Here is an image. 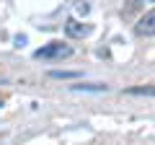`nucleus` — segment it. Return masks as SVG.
<instances>
[{"label": "nucleus", "instance_id": "f257e3e1", "mask_svg": "<svg viewBox=\"0 0 155 145\" xmlns=\"http://www.w3.org/2000/svg\"><path fill=\"white\" fill-rule=\"evenodd\" d=\"M70 55H72V47L62 44V42H49V44H44L41 49L34 52L36 60H62V57H70Z\"/></svg>", "mask_w": 155, "mask_h": 145}, {"label": "nucleus", "instance_id": "f03ea898", "mask_svg": "<svg viewBox=\"0 0 155 145\" xmlns=\"http://www.w3.org/2000/svg\"><path fill=\"white\" fill-rule=\"evenodd\" d=\"M137 34H140V36H153V34H155V13L153 11H147L142 18H140Z\"/></svg>", "mask_w": 155, "mask_h": 145}, {"label": "nucleus", "instance_id": "7ed1b4c3", "mask_svg": "<svg viewBox=\"0 0 155 145\" xmlns=\"http://www.w3.org/2000/svg\"><path fill=\"white\" fill-rule=\"evenodd\" d=\"M65 31H67V36H88V34H91V26L78 23V21H67Z\"/></svg>", "mask_w": 155, "mask_h": 145}, {"label": "nucleus", "instance_id": "20e7f679", "mask_svg": "<svg viewBox=\"0 0 155 145\" xmlns=\"http://www.w3.org/2000/svg\"><path fill=\"white\" fill-rule=\"evenodd\" d=\"M49 75L52 78H78L80 72H75V70H52Z\"/></svg>", "mask_w": 155, "mask_h": 145}, {"label": "nucleus", "instance_id": "39448f33", "mask_svg": "<svg viewBox=\"0 0 155 145\" xmlns=\"http://www.w3.org/2000/svg\"><path fill=\"white\" fill-rule=\"evenodd\" d=\"M75 91H106V86H98V83H80V86H72Z\"/></svg>", "mask_w": 155, "mask_h": 145}, {"label": "nucleus", "instance_id": "423d86ee", "mask_svg": "<svg viewBox=\"0 0 155 145\" xmlns=\"http://www.w3.org/2000/svg\"><path fill=\"white\" fill-rule=\"evenodd\" d=\"M127 93H145V96H153V86H145V88H127Z\"/></svg>", "mask_w": 155, "mask_h": 145}, {"label": "nucleus", "instance_id": "0eeeda50", "mask_svg": "<svg viewBox=\"0 0 155 145\" xmlns=\"http://www.w3.org/2000/svg\"><path fill=\"white\" fill-rule=\"evenodd\" d=\"M23 44H26V36H23V34H18V36H16V47H23Z\"/></svg>", "mask_w": 155, "mask_h": 145}]
</instances>
